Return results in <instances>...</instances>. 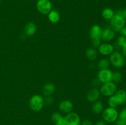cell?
Segmentation results:
<instances>
[{"label":"cell","mask_w":126,"mask_h":125,"mask_svg":"<svg viewBox=\"0 0 126 125\" xmlns=\"http://www.w3.org/2000/svg\"><path fill=\"white\" fill-rule=\"evenodd\" d=\"M126 103V91L123 89L117 90L113 96L109 97L108 100V104L109 107L116 109L118 106L124 105Z\"/></svg>","instance_id":"6da1fadb"},{"label":"cell","mask_w":126,"mask_h":125,"mask_svg":"<svg viewBox=\"0 0 126 125\" xmlns=\"http://www.w3.org/2000/svg\"><path fill=\"white\" fill-rule=\"evenodd\" d=\"M102 33V28L98 25H94L90 29V38L94 48L98 47L102 43V39H101Z\"/></svg>","instance_id":"7a4b0ae2"},{"label":"cell","mask_w":126,"mask_h":125,"mask_svg":"<svg viewBox=\"0 0 126 125\" xmlns=\"http://www.w3.org/2000/svg\"><path fill=\"white\" fill-rule=\"evenodd\" d=\"M44 105V97L40 94L33 95L29 100V106L33 112H39L43 109Z\"/></svg>","instance_id":"3957f363"},{"label":"cell","mask_w":126,"mask_h":125,"mask_svg":"<svg viewBox=\"0 0 126 125\" xmlns=\"http://www.w3.org/2000/svg\"><path fill=\"white\" fill-rule=\"evenodd\" d=\"M102 118L106 123H114L119 118V112L116 108H106L102 112Z\"/></svg>","instance_id":"277c9868"},{"label":"cell","mask_w":126,"mask_h":125,"mask_svg":"<svg viewBox=\"0 0 126 125\" xmlns=\"http://www.w3.org/2000/svg\"><path fill=\"white\" fill-rule=\"evenodd\" d=\"M110 64L116 68H122L125 65L126 58L123 54L119 51H114V52L110 56L109 58Z\"/></svg>","instance_id":"5b68a950"},{"label":"cell","mask_w":126,"mask_h":125,"mask_svg":"<svg viewBox=\"0 0 126 125\" xmlns=\"http://www.w3.org/2000/svg\"><path fill=\"white\" fill-rule=\"evenodd\" d=\"M110 27L115 32H120L126 25V20L121 15L115 13L110 20Z\"/></svg>","instance_id":"8992f818"},{"label":"cell","mask_w":126,"mask_h":125,"mask_svg":"<svg viewBox=\"0 0 126 125\" xmlns=\"http://www.w3.org/2000/svg\"><path fill=\"white\" fill-rule=\"evenodd\" d=\"M100 94L105 97H110L113 96L118 90L117 85L113 82H109L107 83H102L100 88Z\"/></svg>","instance_id":"52a82bcc"},{"label":"cell","mask_w":126,"mask_h":125,"mask_svg":"<svg viewBox=\"0 0 126 125\" xmlns=\"http://www.w3.org/2000/svg\"><path fill=\"white\" fill-rule=\"evenodd\" d=\"M36 9L43 15H47L52 9V4L50 0H38L36 3Z\"/></svg>","instance_id":"ba28073f"},{"label":"cell","mask_w":126,"mask_h":125,"mask_svg":"<svg viewBox=\"0 0 126 125\" xmlns=\"http://www.w3.org/2000/svg\"><path fill=\"white\" fill-rule=\"evenodd\" d=\"M112 75H113V71L108 69H106L99 70L97 74V78L100 82L101 83H107V82H111Z\"/></svg>","instance_id":"9c48e42d"},{"label":"cell","mask_w":126,"mask_h":125,"mask_svg":"<svg viewBox=\"0 0 126 125\" xmlns=\"http://www.w3.org/2000/svg\"><path fill=\"white\" fill-rule=\"evenodd\" d=\"M97 48L98 52L103 56H110L114 51V46L109 42L101 43Z\"/></svg>","instance_id":"30bf717a"},{"label":"cell","mask_w":126,"mask_h":125,"mask_svg":"<svg viewBox=\"0 0 126 125\" xmlns=\"http://www.w3.org/2000/svg\"><path fill=\"white\" fill-rule=\"evenodd\" d=\"M116 32L110 26L106 27L102 29L101 39L105 42H110L114 39L116 36Z\"/></svg>","instance_id":"8fae6325"},{"label":"cell","mask_w":126,"mask_h":125,"mask_svg":"<svg viewBox=\"0 0 126 125\" xmlns=\"http://www.w3.org/2000/svg\"><path fill=\"white\" fill-rule=\"evenodd\" d=\"M66 125H81V118L75 112L69 113L65 116Z\"/></svg>","instance_id":"7c38bea8"},{"label":"cell","mask_w":126,"mask_h":125,"mask_svg":"<svg viewBox=\"0 0 126 125\" xmlns=\"http://www.w3.org/2000/svg\"><path fill=\"white\" fill-rule=\"evenodd\" d=\"M59 109L62 113L66 114L69 113L73 111V104L72 102L69 100H62L59 104Z\"/></svg>","instance_id":"4fadbf2b"},{"label":"cell","mask_w":126,"mask_h":125,"mask_svg":"<svg viewBox=\"0 0 126 125\" xmlns=\"http://www.w3.org/2000/svg\"><path fill=\"white\" fill-rule=\"evenodd\" d=\"M100 94L99 89H97V88H93L87 92L86 98L89 101L91 102H94L98 100L100 96Z\"/></svg>","instance_id":"5bb4252c"},{"label":"cell","mask_w":126,"mask_h":125,"mask_svg":"<svg viewBox=\"0 0 126 125\" xmlns=\"http://www.w3.org/2000/svg\"><path fill=\"white\" fill-rule=\"evenodd\" d=\"M37 27L33 22H28L24 28L25 34L28 36H32L36 33Z\"/></svg>","instance_id":"9a60e30c"},{"label":"cell","mask_w":126,"mask_h":125,"mask_svg":"<svg viewBox=\"0 0 126 125\" xmlns=\"http://www.w3.org/2000/svg\"><path fill=\"white\" fill-rule=\"evenodd\" d=\"M55 87L53 83H47L44 85L43 88V94L44 96H50L54 93Z\"/></svg>","instance_id":"2e32d148"},{"label":"cell","mask_w":126,"mask_h":125,"mask_svg":"<svg viewBox=\"0 0 126 125\" xmlns=\"http://www.w3.org/2000/svg\"><path fill=\"white\" fill-rule=\"evenodd\" d=\"M48 19L49 22L52 23H56L60 20V13L57 10L52 9L51 11L47 14Z\"/></svg>","instance_id":"e0dca14e"},{"label":"cell","mask_w":126,"mask_h":125,"mask_svg":"<svg viewBox=\"0 0 126 125\" xmlns=\"http://www.w3.org/2000/svg\"><path fill=\"white\" fill-rule=\"evenodd\" d=\"M104 110V105L100 100H96L94 102L92 105V112L95 114H100Z\"/></svg>","instance_id":"ac0fdd59"},{"label":"cell","mask_w":126,"mask_h":125,"mask_svg":"<svg viewBox=\"0 0 126 125\" xmlns=\"http://www.w3.org/2000/svg\"><path fill=\"white\" fill-rule=\"evenodd\" d=\"M86 56L90 61H95L98 56V51L95 48L90 47L86 50Z\"/></svg>","instance_id":"d6986e66"},{"label":"cell","mask_w":126,"mask_h":125,"mask_svg":"<svg viewBox=\"0 0 126 125\" xmlns=\"http://www.w3.org/2000/svg\"><path fill=\"white\" fill-rule=\"evenodd\" d=\"M114 14H115L114 11L110 7H106V8L103 9L102 12V17L107 20H110L112 17L114 15Z\"/></svg>","instance_id":"ffe728a7"},{"label":"cell","mask_w":126,"mask_h":125,"mask_svg":"<svg viewBox=\"0 0 126 125\" xmlns=\"http://www.w3.org/2000/svg\"><path fill=\"white\" fill-rule=\"evenodd\" d=\"M110 62L108 59L102 58L98 61L97 66H98V68L99 69V70H102L108 69V67H110Z\"/></svg>","instance_id":"44dd1931"},{"label":"cell","mask_w":126,"mask_h":125,"mask_svg":"<svg viewBox=\"0 0 126 125\" xmlns=\"http://www.w3.org/2000/svg\"><path fill=\"white\" fill-rule=\"evenodd\" d=\"M123 79V75L119 71H114L113 72V75H112V82L116 83H119L121 82Z\"/></svg>","instance_id":"7402d4cb"},{"label":"cell","mask_w":126,"mask_h":125,"mask_svg":"<svg viewBox=\"0 0 126 125\" xmlns=\"http://www.w3.org/2000/svg\"><path fill=\"white\" fill-rule=\"evenodd\" d=\"M116 45H118V47L123 48L126 45V38L124 37L123 36L121 35L120 36L118 37L116 40Z\"/></svg>","instance_id":"603a6c76"},{"label":"cell","mask_w":126,"mask_h":125,"mask_svg":"<svg viewBox=\"0 0 126 125\" xmlns=\"http://www.w3.org/2000/svg\"><path fill=\"white\" fill-rule=\"evenodd\" d=\"M62 116V115L59 112H54L51 115V120L52 122L54 123V124Z\"/></svg>","instance_id":"cb8c5ba5"},{"label":"cell","mask_w":126,"mask_h":125,"mask_svg":"<svg viewBox=\"0 0 126 125\" xmlns=\"http://www.w3.org/2000/svg\"><path fill=\"white\" fill-rule=\"evenodd\" d=\"M44 104H46V105H50L52 104H53L54 102V98L52 97V96H46L45 98H44Z\"/></svg>","instance_id":"d4e9b609"},{"label":"cell","mask_w":126,"mask_h":125,"mask_svg":"<svg viewBox=\"0 0 126 125\" xmlns=\"http://www.w3.org/2000/svg\"><path fill=\"white\" fill-rule=\"evenodd\" d=\"M119 118L126 121V107L123 108L119 113Z\"/></svg>","instance_id":"484cf974"},{"label":"cell","mask_w":126,"mask_h":125,"mask_svg":"<svg viewBox=\"0 0 126 125\" xmlns=\"http://www.w3.org/2000/svg\"><path fill=\"white\" fill-rule=\"evenodd\" d=\"M55 125H66V121L64 116H62L55 123Z\"/></svg>","instance_id":"4316f807"},{"label":"cell","mask_w":126,"mask_h":125,"mask_svg":"<svg viewBox=\"0 0 126 125\" xmlns=\"http://www.w3.org/2000/svg\"><path fill=\"white\" fill-rule=\"evenodd\" d=\"M114 125H126V121L118 118V120L114 122Z\"/></svg>","instance_id":"83f0119b"},{"label":"cell","mask_w":126,"mask_h":125,"mask_svg":"<svg viewBox=\"0 0 126 125\" xmlns=\"http://www.w3.org/2000/svg\"><path fill=\"white\" fill-rule=\"evenodd\" d=\"M81 125H94L93 123L91 120H89V119H85V120H82L81 123Z\"/></svg>","instance_id":"f1b7e54d"},{"label":"cell","mask_w":126,"mask_h":125,"mask_svg":"<svg viewBox=\"0 0 126 125\" xmlns=\"http://www.w3.org/2000/svg\"><path fill=\"white\" fill-rule=\"evenodd\" d=\"M100 83H100V82L98 80V78L94 79L92 82V85H93L94 88H96L97 87H98V86L100 85Z\"/></svg>","instance_id":"f546056e"},{"label":"cell","mask_w":126,"mask_h":125,"mask_svg":"<svg viewBox=\"0 0 126 125\" xmlns=\"http://www.w3.org/2000/svg\"><path fill=\"white\" fill-rule=\"evenodd\" d=\"M94 125H107V123L104 121L103 120H100L96 121Z\"/></svg>","instance_id":"4dcf8cb0"},{"label":"cell","mask_w":126,"mask_h":125,"mask_svg":"<svg viewBox=\"0 0 126 125\" xmlns=\"http://www.w3.org/2000/svg\"><path fill=\"white\" fill-rule=\"evenodd\" d=\"M120 34L121 36H123L126 38V25L122 29V30L121 31Z\"/></svg>","instance_id":"1f68e13d"},{"label":"cell","mask_w":126,"mask_h":125,"mask_svg":"<svg viewBox=\"0 0 126 125\" xmlns=\"http://www.w3.org/2000/svg\"><path fill=\"white\" fill-rule=\"evenodd\" d=\"M121 51H122L121 53L123 54V55L124 56V58H126V46H124V47L122 48Z\"/></svg>","instance_id":"d6a6232c"},{"label":"cell","mask_w":126,"mask_h":125,"mask_svg":"<svg viewBox=\"0 0 126 125\" xmlns=\"http://www.w3.org/2000/svg\"><path fill=\"white\" fill-rule=\"evenodd\" d=\"M123 17H124V19L126 20V8L123 9V15H122Z\"/></svg>","instance_id":"836d02e7"},{"label":"cell","mask_w":126,"mask_h":125,"mask_svg":"<svg viewBox=\"0 0 126 125\" xmlns=\"http://www.w3.org/2000/svg\"><path fill=\"white\" fill-rule=\"evenodd\" d=\"M22 125V124H18V125Z\"/></svg>","instance_id":"e575fe53"},{"label":"cell","mask_w":126,"mask_h":125,"mask_svg":"<svg viewBox=\"0 0 126 125\" xmlns=\"http://www.w3.org/2000/svg\"><path fill=\"white\" fill-rule=\"evenodd\" d=\"M125 64H126V61H125Z\"/></svg>","instance_id":"d590c367"},{"label":"cell","mask_w":126,"mask_h":125,"mask_svg":"<svg viewBox=\"0 0 126 125\" xmlns=\"http://www.w3.org/2000/svg\"><path fill=\"white\" fill-rule=\"evenodd\" d=\"M2 1V0H0V3H1V2Z\"/></svg>","instance_id":"8d00e7d4"},{"label":"cell","mask_w":126,"mask_h":125,"mask_svg":"<svg viewBox=\"0 0 126 125\" xmlns=\"http://www.w3.org/2000/svg\"></svg>","instance_id":"74e56055"}]
</instances>
